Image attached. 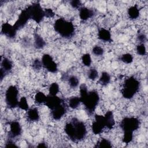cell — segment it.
Returning <instances> with one entry per match:
<instances>
[{"label": "cell", "mask_w": 148, "mask_h": 148, "mask_svg": "<svg viewBox=\"0 0 148 148\" xmlns=\"http://www.w3.org/2000/svg\"><path fill=\"white\" fill-rule=\"evenodd\" d=\"M22 129L20 124L16 121H13L10 123L9 136L13 138L20 136L21 134Z\"/></svg>", "instance_id": "obj_13"}, {"label": "cell", "mask_w": 148, "mask_h": 148, "mask_svg": "<svg viewBox=\"0 0 148 148\" xmlns=\"http://www.w3.org/2000/svg\"><path fill=\"white\" fill-rule=\"evenodd\" d=\"M18 106L19 108H20L22 110H27L29 109V106L28 103L27 102V100L25 97H23L20 98L19 102H18Z\"/></svg>", "instance_id": "obj_28"}, {"label": "cell", "mask_w": 148, "mask_h": 148, "mask_svg": "<svg viewBox=\"0 0 148 148\" xmlns=\"http://www.w3.org/2000/svg\"><path fill=\"white\" fill-rule=\"evenodd\" d=\"M65 132L72 141L77 142L84 139L87 134V129L83 122L73 118L66 124Z\"/></svg>", "instance_id": "obj_1"}, {"label": "cell", "mask_w": 148, "mask_h": 148, "mask_svg": "<svg viewBox=\"0 0 148 148\" xmlns=\"http://www.w3.org/2000/svg\"><path fill=\"white\" fill-rule=\"evenodd\" d=\"M54 28L58 34L64 38L69 39L72 37L75 34V27L72 23L62 18L56 20Z\"/></svg>", "instance_id": "obj_3"}, {"label": "cell", "mask_w": 148, "mask_h": 148, "mask_svg": "<svg viewBox=\"0 0 148 148\" xmlns=\"http://www.w3.org/2000/svg\"><path fill=\"white\" fill-rule=\"evenodd\" d=\"M105 127L104 116L99 114H95L94 121L92 124V131L94 134H101Z\"/></svg>", "instance_id": "obj_9"}, {"label": "cell", "mask_w": 148, "mask_h": 148, "mask_svg": "<svg viewBox=\"0 0 148 148\" xmlns=\"http://www.w3.org/2000/svg\"><path fill=\"white\" fill-rule=\"evenodd\" d=\"M140 123L138 119L134 117H127L124 118L120 124L123 132H132L138 130Z\"/></svg>", "instance_id": "obj_7"}, {"label": "cell", "mask_w": 148, "mask_h": 148, "mask_svg": "<svg viewBox=\"0 0 148 148\" xmlns=\"http://www.w3.org/2000/svg\"><path fill=\"white\" fill-rule=\"evenodd\" d=\"M47 99V96L45 95V94L41 92H38L35 96V102L37 104H42V103H45Z\"/></svg>", "instance_id": "obj_24"}, {"label": "cell", "mask_w": 148, "mask_h": 148, "mask_svg": "<svg viewBox=\"0 0 148 148\" xmlns=\"http://www.w3.org/2000/svg\"><path fill=\"white\" fill-rule=\"evenodd\" d=\"M133 139V132H124V135L123 138V142L125 144H128Z\"/></svg>", "instance_id": "obj_30"}, {"label": "cell", "mask_w": 148, "mask_h": 148, "mask_svg": "<svg viewBox=\"0 0 148 148\" xmlns=\"http://www.w3.org/2000/svg\"><path fill=\"white\" fill-rule=\"evenodd\" d=\"M29 19V16L27 12L24 9L21 12V13L18 16V18L17 20L16 21L13 26L17 30H18L20 28L23 27L26 24V23H27Z\"/></svg>", "instance_id": "obj_14"}, {"label": "cell", "mask_w": 148, "mask_h": 148, "mask_svg": "<svg viewBox=\"0 0 148 148\" xmlns=\"http://www.w3.org/2000/svg\"><path fill=\"white\" fill-rule=\"evenodd\" d=\"M17 31V30L14 28L13 25H12L8 23H3L1 26L2 34L9 38H14L16 35Z\"/></svg>", "instance_id": "obj_12"}, {"label": "cell", "mask_w": 148, "mask_h": 148, "mask_svg": "<svg viewBox=\"0 0 148 148\" xmlns=\"http://www.w3.org/2000/svg\"><path fill=\"white\" fill-rule=\"evenodd\" d=\"M110 80V76L106 72H103L99 79V82L103 86L107 85Z\"/></svg>", "instance_id": "obj_23"}, {"label": "cell", "mask_w": 148, "mask_h": 148, "mask_svg": "<svg viewBox=\"0 0 148 148\" xmlns=\"http://www.w3.org/2000/svg\"><path fill=\"white\" fill-rule=\"evenodd\" d=\"M42 63L43 66L46 70L51 73H56L58 71L57 65L54 61L52 57L48 54H45L42 58Z\"/></svg>", "instance_id": "obj_8"}, {"label": "cell", "mask_w": 148, "mask_h": 148, "mask_svg": "<svg viewBox=\"0 0 148 148\" xmlns=\"http://www.w3.org/2000/svg\"><path fill=\"white\" fill-rule=\"evenodd\" d=\"M13 67V64L12 61L8 58H3L1 61V69H2L6 73L9 72Z\"/></svg>", "instance_id": "obj_21"}, {"label": "cell", "mask_w": 148, "mask_h": 148, "mask_svg": "<svg viewBox=\"0 0 148 148\" xmlns=\"http://www.w3.org/2000/svg\"><path fill=\"white\" fill-rule=\"evenodd\" d=\"M59 86L56 82H54L51 83L49 88V95H56L59 92Z\"/></svg>", "instance_id": "obj_26"}, {"label": "cell", "mask_w": 148, "mask_h": 148, "mask_svg": "<svg viewBox=\"0 0 148 148\" xmlns=\"http://www.w3.org/2000/svg\"><path fill=\"white\" fill-rule=\"evenodd\" d=\"M37 147H47V145H46L45 143L42 142V143H39V145L37 146Z\"/></svg>", "instance_id": "obj_40"}, {"label": "cell", "mask_w": 148, "mask_h": 148, "mask_svg": "<svg viewBox=\"0 0 148 148\" xmlns=\"http://www.w3.org/2000/svg\"><path fill=\"white\" fill-rule=\"evenodd\" d=\"M94 14V12L90 9L86 7H82L79 10V17L83 21H86L92 17Z\"/></svg>", "instance_id": "obj_15"}, {"label": "cell", "mask_w": 148, "mask_h": 148, "mask_svg": "<svg viewBox=\"0 0 148 148\" xmlns=\"http://www.w3.org/2000/svg\"><path fill=\"white\" fill-rule=\"evenodd\" d=\"M98 38L104 42H110L111 40V34L110 31L105 28H101L98 33Z\"/></svg>", "instance_id": "obj_18"}, {"label": "cell", "mask_w": 148, "mask_h": 148, "mask_svg": "<svg viewBox=\"0 0 148 148\" xmlns=\"http://www.w3.org/2000/svg\"><path fill=\"white\" fill-rule=\"evenodd\" d=\"M112 147V143L111 142L107 139L102 138L100 140H99L96 145L95 146V147Z\"/></svg>", "instance_id": "obj_25"}, {"label": "cell", "mask_w": 148, "mask_h": 148, "mask_svg": "<svg viewBox=\"0 0 148 148\" xmlns=\"http://www.w3.org/2000/svg\"><path fill=\"white\" fill-rule=\"evenodd\" d=\"M68 83L71 87L75 88L79 85V80L77 76L72 75L68 78Z\"/></svg>", "instance_id": "obj_27"}, {"label": "cell", "mask_w": 148, "mask_h": 148, "mask_svg": "<svg viewBox=\"0 0 148 148\" xmlns=\"http://www.w3.org/2000/svg\"><path fill=\"white\" fill-rule=\"evenodd\" d=\"M34 45L36 49H41L45 47L46 42L40 35L35 34L34 35Z\"/></svg>", "instance_id": "obj_20"}, {"label": "cell", "mask_w": 148, "mask_h": 148, "mask_svg": "<svg viewBox=\"0 0 148 148\" xmlns=\"http://www.w3.org/2000/svg\"><path fill=\"white\" fill-rule=\"evenodd\" d=\"M71 5L72 8L77 9L80 7V6L82 5V3L79 0H73L71 1Z\"/></svg>", "instance_id": "obj_37"}, {"label": "cell", "mask_w": 148, "mask_h": 148, "mask_svg": "<svg viewBox=\"0 0 148 148\" xmlns=\"http://www.w3.org/2000/svg\"><path fill=\"white\" fill-rule=\"evenodd\" d=\"M104 119L105 127L108 129H112L115 124V121L114 119L113 112L110 110L107 111L104 116Z\"/></svg>", "instance_id": "obj_16"}, {"label": "cell", "mask_w": 148, "mask_h": 148, "mask_svg": "<svg viewBox=\"0 0 148 148\" xmlns=\"http://www.w3.org/2000/svg\"><path fill=\"white\" fill-rule=\"evenodd\" d=\"M81 103V101L80 97H72L69 98L68 101L69 106L72 109L77 108Z\"/></svg>", "instance_id": "obj_22"}, {"label": "cell", "mask_w": 148, "mask_h": 148, "mask_svg": "<svg viewBox=\"0 0 148 148\" xmlns=\"http://www.w3.org/2000/svg\"><path fill=\"white\" fill-rule=\"evenodd\" d=\"M80 95L81 102L83 103L85 109L89 115H91L99 101V95L94 90L88 91L86 84H82L80 86Z\"/></svg>", "instance_id": "obj_2"}, {"label": "cell", "mask_w": 148, "mask_h": 148, "mask_svg": "<svg viewBox=\"0 0 148 148\" xmlns=\"http://www.w3.org/2000/svg\"><path fill=\"white\" fill-rule=\"evenodd\" d=\"M133 56L130 53L123 54L120 57V60L125 64H131L133 61Z\"/></svg>", "instance_id": "obj_29"}, {"label": "cell", "mask_w": 148, "mask_h": 148, "mask_svg": "<svg viewBox=\"0 0 148 148\" xmlns=\"http://www.w3.org/2000/svg\"><path fill=\"white\" fill-rule=\"evenodd\" d=\"M82 63L86 66H90L91 64V58L90 54L86 53L82 56Z\"/></svg>", "instance_id": "obj_31"}, {"label": "cell", "mask_w": 148, "mask_h": 148, "mask_svg": "<svg viewBox=\"0 0 148 148\" xmlns=\"http://www.w3.org/2000/svg\"><path fill=\"white\" fill-rule=\"evenodd\" d=\"M45 10V17H47V18H52L54 16L55 14L54 13V12L53 11V10L51 9L50 8H47L44 10Z\"/></svg>", "instance_id": "obj_36"}, {"label": "cell", "mask_w": 148, "mask_h": 148, "mask_svg": "<svg viewBox=\"0 0 148 148\" xmlns=\"http://www.w3.org/2000/svg\"><path fill=\"white\" fill-rule=\"evenodd\" d=\"M18 90L14 86H10L5 92V102L10 108H15L18 105Z\"/></svg>", "instance_id": "obj_6"}, {"label": "cell", "mask_w": 148, "mask_h": 148, "mask_svg": "<svg viewBox=\"0 0 148 148\" xmlns=\"http://www.w3.org/2000/svg\"><path fill=\"white\" fill-rule=\"evenodd\" d=\"M27 119L31 121H36L39 120V113L36 108H30L27 112Z\"/></svg>", "instance_id": "obj_17"}, {"label": "cell", "mask_w": 148, "mask_h": 148, "mask_svg": "<svg viewBox=\"0 0 148 148\" xmlns=\"http://www.w3.org/2000/svg\"><path fill=\"white\" fill-rule=\"evenodd\" d=\"M139 87V82L134 76L126 79L121 90L123 97L126 99H131L138 91Z\"/></svg>", "instance_id": "obj_4"}, {"label": "cell", "mask_w": 148, "mask_h": 148, "mask_svg": "<svg viewBox=\"0 0 148 148\" xmlns=\"http://www.w3.org/2000/svg\"><path fill=\"white\" fill-rule=\"evenodd\" d=\"M64 102V100L57 95H49L47 96V99L45 103L50 110H52Z\"/></svg>", "instance_id": "obj_11"}, {"label": "cell", "mask_w": 148, "mask_h": 148, "mask_svg": "<svg viewBox=\"0 0 148 148\" xmlns=\"http://www.w3.org/2000/svg\"><path fill=\"white\" fill-rule=\"evenodd\" d=\"M136 52L139 55L145 56L146 54V49L144 43H140L136 46Z\"/></svg>", "instance_id": "obj_33"}, {"label": "cell", "mask_w": 148, "mask_h": 148, "mask_svg": "<svg viewBox=\"0 0 148 148\" xmlns=\"http://www.w3.org/2000/svg\"><path fill=\"white\" fill-rule=\"evenodd\" d=\"M92 53L93 54L97 56H101L103 55L104 53V50L102 47L99 46H95L93 47L92 50Z\"/></svg>", "instance_id": "obj_34"}, {"label": "cell", "mask_w": 148, "mask_h": 148, "mask_svg": "<svg viewBox=\"0 0 148 148\" xmlns=\"http://www.w3.org/2000/svg\"><path fill=\"white\" fill-rule=\"evenodd\" d=\"M29 19L34 20L36 23H40L45 17V10L38 3H33L28 6L25 9Z\"/></svg>", "instance_id": "obj_5"}, {"label": "cell", "mask_w": 148, "mask_h": 148, "mask_svg": "<svg viewBox=\"0 0 148 148\" xmlns=\"http://www.w3.org/2000/svg\"><path fill=\"white\" fill-rule=\"evenodd\" d=\"M51 110V115L52 117L56 120H58L61 119L66 112V104L64 102Z\"/></svg>", "instance_id": "obj_10"}, {"label": "cell", "mask_w": 148, "mask_h": 148, "mask_svg": "<svg viewBox=\"0 0 148 148\" xmlns=\"http://www.w3.org/2000/svg\"><path fill=\"white\" fill-rule=\"evenodd\" d=\"M42 61H40L39 59H35L32 64V67L35 70H39L42 66Z\"/></svg>", "instance_id": "obj_35"}, {"label": "cell", "mask_w": 148, "mask_h": 148, "mask_svg": "<svg viewBox=\"0 0 148 148\" xmlns=\"http://www.w3.org/2000/svg\"><path fill=\"white\" fill-rule=\"evenodd\" d=\"M87 76L90 80H95L98 77V72L95 68H91L88 72Z\"/></svg>", "instance_id": "obj_32"}, {"label": "cell", "mask_w": 148, "mask_h": 148, "mask_svg": "<svg viewBox=\"0 0 148 148\" xmlns=\"http://www.w3.org/2000/svg\"><path fill=\"white\" fill-rule=\"evenodd\" d=\"M5 147H17L18 146H17L16 145V143H14L13 141H12L11 140H8V142H6L5 146Z\"/></svg>", "instance_id": "obj_39"}, {"label": "cell", "mask_w": 148, "mask_h": 148, "mask_svg": "<svg viewBox=\"0 0 148 148\" xmlns=\"http://www.w3.org/2000/svg\"><path fill=\"white\" fill-rule=\"evenodd\" d=\"M138 40L141 43H143L144 42H145L146 41V36L145 34H140L138 37Z\"/></svg>", "instance_id": "obj_38"}, {"label": "cell", "mask_w": 148, "mask_h": 148, "mask_svg": "<svg viewBox=\"0 0 148 148\" xmlns=\"http://www.w3.org/2000/svg\"><path fill=\"white\" fill-rule=\"evenodd\" d=\"M127 12L129 17L132 20L137 18L140 14L139 9L136 5H134L130 7Z\"/></svg>", "instance_id": "obj_19"}]
</instances>
